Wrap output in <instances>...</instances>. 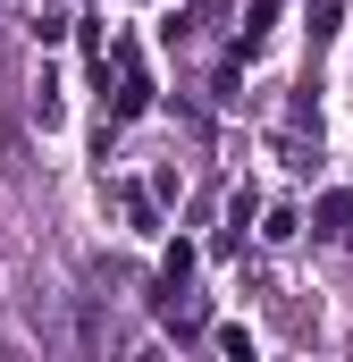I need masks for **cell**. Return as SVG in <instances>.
Returning a JSON list of instances; mask_svg holds the SVG:
<instances>
[{
	"label": "cell",
	"mask_w": 353,
	"mask_h": 362,
	"mask_svg": "<svg viewBox=\"0 0 353 362\" xmlns=\"http://www.w3.org/2000/svg\"><path fill=\"white\" fill-rule=\"evenodd\" d=\"M143 110H152V76H143L135 51H118V101H109V118L126 127V118H143Z\"/></svg>",
	"instance_id": "6da1fadb"
},
{
	"label": "cell",
	"mask_w": 353,
	"mask_h": 362,
	"mask_svg": "<svg viewBox=\"0 0 353 362\" xmlns=\"http://www.w3.org/2000/svg\"><path fill=\"white\" fill-rule=\"evenodd\" d=\"M311 219H320V228H311V236H345V219H353V202H345V194H320V211H311Z\"/></svg>",
	"instance_id": "7a4b0ae2"
}]
</instances>
